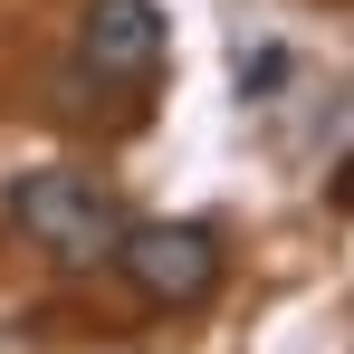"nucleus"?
<instances>
[{"label":"nucleus","instance_id":"nucleus-1","mask_svg":"<svg viewBox=\"0 0 354 354\" xmlns=\"http://www.w3.org/2000/svg\"><path fill=\"white\" fill-rule=\"evenodd\" d=\"M19 230L39 239L58 268H96V259H115V239L134 221H124V201L96 173H29L19 182Z\"/></svg>","mask_w":354,"mask_h":354},{"label":"nucleus","instance_id":"nucleus-2","mask_svg":"<svg viewBox=\"0 0 354 354\" xmlns=\"http://www.w3.org/2000/svg\"><path fill=\"white\" fill-rule=\"evenodd\" d=\"M115 268L153 306H201V297L221 288V239L201 230V221H134L115 239Z\"/></svg>","mask_w":354,"mask_h":354},{"label":"nucleus","instance_id":"nucleus-3","mask_svg":"<svg viewBox=\"0 0 354 354\" xmlns=\"http://www.w3.org/2000/svg\"><path fill=\"white\" fill-rule=\"evenodd\" d=\"M77 58L96 67V77H153V58H163V10H153V0H86Z\"/></svg>","mask_w":354,"mask_h":354},{"label":"nucleus","instance_id":"nucleus-4","mask_svg":"<svg viewBox=\"0 0 354 354\" xmlns=\"http://www.w3.org/2000/svg\"><path fill=\"white\" fill-rule=\"evenodd\" d=\"M288 77V48H259V58H239V96H268Z\"/></svg>","mask_w":354,"mask_h":354},{"label":"nucleus","instance_id":"nucleus-5","mask_svg":"<svg viewBox=\"0 0 354 354\" xmlns=\"http://www.w3.org/2000/svg\"><path fill=\"white\" fill-rule=\"evenodd\" d=\"M335 201H345V211H354V153H345V173H335Z\"/></svg>","mask_w":354,"mask_h":354}]
</instances>
